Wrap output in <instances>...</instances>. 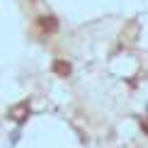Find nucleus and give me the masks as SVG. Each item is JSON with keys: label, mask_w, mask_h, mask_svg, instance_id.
Returning a JSON list of instances; mask_svg holds the SVG:
<instances>
[{"label": "nucleus", "mask_w": 148, "mask_h": 148, "mask_svg": "<svg viewBox=\"0 0 148 148\" xmlns=\"http://www.w3.org/2000/svg\"><path fill=\"white\" fill-rule=\"evenodd\" d=\"M27 114H29L27 104H20V107L12 109V116H15V121H24V116H27Z\"/></svg>", "instance_id": "obj_1"}]
</instances>
